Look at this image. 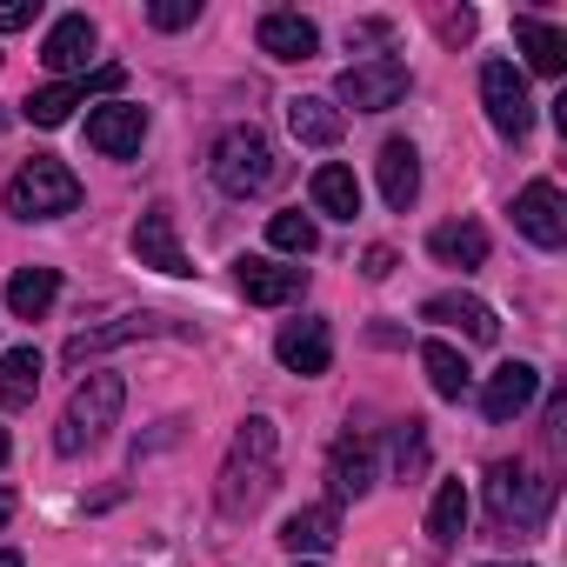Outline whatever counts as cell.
<instances>
[{"label": "cell", "instance_id": "cell-12", "mask_svg": "<svg viewBox=\"0 0 567 567\" xmlns=\"http://www.w3.org/2000/svg\"><path fill=\"white\" fill-rule=\"evenodd\" d=\"M141 141H147V107H134V101H101V107L87 114V147H101L107 161L141 154Z\"/></svg>", "mask_w": 567, "mask_h": 567}, {"label": "cell", "instance_id": "cell-35", "mask_svg": "<svg viewBox=\"0 0 567 567\" xmlns=\"http://www.w3.org/2000/svg\"><path fill=\"white\" fill-rule=\"evenodd\" d=\"M0 567H28V560H21V554H14V547H0Z\"/></svg>", "mask_w": 567, "mask_h": 567}, {"label": "cell", "instance_id": "cell-13", "mask_svg": "<svg viewBox=\"0 0 567 567\" xmlns=\"http://www.w3.org/2000/svg\"><path fill=\"white\" fill-rule=\"evenodd\" d=\"M94 48H101V28H94L87 14H61V21L48 28V41H41V61H48L61 81H81L87 61H94Z\"/></svg>", "mask_w": 567, "mask_h": 567}, {"label": "cell", "instance_id": "cell-4", "mask_svg": "<svg viewBox=\"0 0 567 567\" xmlns=\"http://www.w3.org/2000/svg\"><path fill=\"white\" fill-rule=\"evenodd\" d=\"M207 174H214L220 194L247 200V194H260V187L280 174V167H274V141H267L260 127H227V134L214 141V154H207Z\"/></svg>", "mask_w": 567, "mask_h": 567}, {"label": "cell", "instance_id": "cell-1", "mask_svg": "<svg viewBox=\"0 0 567 567\" xmlns=\"http://www.w3.org/2000/svg\"><path fill=\"white\" fill-rule=\"evenodd\" d=\"M267 494H274V421L254 414V421H240V434H234V447H227V467H220V514H254Z\"/></svg>", "mask_w": 567, "mask_h": 567}, {"label": "cell", "instance_id": "cell-36", "mask_svg": "<svg viewBox=\"0 0 567 567\" xmlns=\"http://www.w3.org/2000/svg\"><path fill=\"white\" fill-rule=\"evenodd\" d=\"M0 467H8V427H0Z\"/></svg>", "mask_w": 567, "mask_h": 567}, {"label": "cell", "instance_id": "cell-32", "mask_svg": "<svg viewBox=\"0 0 567 567\" xmlns=\"http://www.w3.org/2000/svg\"><path fill=\"white\" fill-rule=\"evenodd\" d=\"M34 14H41V0H0V34L34 28Z\"/></svg>", "mask_w": 567, "mask_h": 567}, {"label": "cell", "instance_id": "cell-24", "mask_svg": "<svg viewBox=\"0 0 567 567\" xmlns=\"http://www.w3.org/2000/svg\"><path fill=\"white\" fill-rule=\"evenodd\" d=\"M514 48L527 54V68H534V74H567V34H560V28H547V21L520 14V21H514Z\"/></svg>", "mask_w": 567, "mask_h": 567}, {"label": "cell", "instance_id": "cell-2", "mask_svg": "<svg viewBox=\"0 0 567 567\" xmlns=\"http://www.w3.org/2000/svg\"><path fill=\"white\" fill-rule=\"evenodd\" d=\"M121 408H127V381H121V374H107V368H94V374L68 394V414H61L54 447H61V454H87V447L121 421Z\"/></svg>", "mask_w": 567, "mask_h": 567}, {"label": "cell", "instance_id": "cell-33", "mask_svg": "<svg viewBox=\"0 0 567 567\" xmlns=\"http://www.w3.org/2000/svg\"><path fill=\"white\" fill-rule=\"evenodd\" d=\"M361 274H368V280H388V274H394V247H368Z\"/></svg>", "mask_w": 567, "mask_h": 567}, {"label": "cell", "instance_id": "cell-16", "mask_svg": "<svg viewBox=\"0 0 567 567\" xmlns=\"http://www.w3.org/2000/svg\"><path fill=\"white\" fill-rule=\"evenodd\" d=\"M254 41H260V54H274V61H315V54H321V28H315L308 14H288V8L260 14Z\"/></svg>", "mask_w": 567, "mask_h": 567}, {"label": "cell", "instance_id": "cell-22", "mask_svg": "<svg viewBox=\"0 0 567 567\" xmlns=\"http://www.w3.org/2000/svg\"><path fill=\"white\" fill-rule=\"evenodd\" d=\"M427 254L441 260V267H481L487 260V227L481 220H441L434 234H427Z\"/></svg>", "mask_w": 567, "mask_h": 567}, {"label": "cell", "instance_id": "cell-5", "mask_svg": "<svg viewBox=\"0 0 567 567\" xmlns=\"http://www.w3.org/2000/svg\"><path fill=\"white\" fill-rule=\"evenodd\" d=\"M487 507H494V527H540L554 507V481L527 461H501L487 481Z\"/></svg>", "mask_w": 567, "mask_h": 567}, {"label": "cell", "instance_id": "cell-37", "mask_svg": "<svg viewBox=\"0 0 567 567\" xmlns=\"http://www.w3.org/2000/svg\"><path fill=\"white\" fill-rule=\"evenodd\" d=\"M8 121H14V114H8V107H0V134H8Z\"/></svg>", "mask_w": 567, "mask_h": 567}, {"label": "cell", "instance_id": "cell-25", "mask_svg": "<svg viewBox=\"0 0 567 567\" xmlns=\"http://www.w3.org/2000/svg\"><path fill=\"white\" fill-rule=\"evenodd\" d=\"M421 368H427V388H434L441 401H467L474 368H467V354H461L454 341H427V348H421Z\"/></svg>", "mask_w": 567, "mask_h": 567}, {"label": "cell", "instance_id": "cell-6", "mask_svg": "<svg viewBox=\"0 0 567 567\" xmlns=\"http://www.w3.org/2000/svg\"><path fill=\"white\" fill-rule=\"evenodd\" d=\"M408 87H414L408 61L374 54V61H354V68L334 81V107H354V114H388V107H401V101H408Z\"/></svg>", "mask_w": 567, "mask_h": 567}, {"label": "cell", "instance_id": "cell-9", "mask_svg": "<svg viewBox=\"0 0 567 567\" xmlns=\"http://www.w3.org/2000/svg\"><path fill=\"white\" fill-rule=\"evenodd\" d=\"M514 227L534 240V247H567V200H560V187L554 181H527L520 194H514Z\"/></svg>", "mask_w": 567, "mask_h": 567}, {"label": "cell", "instance_id": "cell-19", "mask_svg": "<svg viewBox=\"0 0 567 567\" xmlns=\"http://www.w3.org/2000/svg\"><path fill=\"white\" fill-rule=\"evenodd\" d=\"M421 321H434V328H461L467 341H494L501 334V321H494V308L487 301H474V295H434V301H421Z\"/></svg>", "mask_w": 567, "mask_h": 567}, {"label": "cell", "instance_id": "cell-3", "mask_svg": "<svg viewBox=\"0 0 567 567\" xmlns=\"http://www.w3.org/2000/svg\"><path fill=\"white\" fill-rule=\"evenodd\" d=\"M74 207H81V181H74V167L54 161V154H34V161L8 181V214H14V220H61V214H74Z\"/></svg>", "mask_w": 567, "mask_h": 567}, {"label": "cell", "instance_id": "cell-29", "mask_svg": "<svg viewBox=\"0 0 567 567\" xmlns=\"http://www.w3.org/2000/svg\"><path fill=\"white\" fill-rule=\"evenodd\" d=\"M461 527H467V487H461V481H441L434 501H427V540H434V547H454Z\"/></svg>", "mask_w": 567, "mask_h": 567}, {"label": "cell", "instance_id": "cell-7", "mask_svg": "<svg viewBox=\"0 0 567 567\" xmlns=\"http://www.w3.org/2000/svg\"><path fill=\"white\" fill-rule=\"evenodd\" d=\"M481 107H487V121H494V134H501V141H520V134L534 127L527 74H520L514 61H487V68H481Z\"/></svg>", "mask_w": 567, "mask_h": 567}, {"label": "cell", "instance_id": "cell-14", "mask_svg": "<svg viewBox=\"0 0 567 567\" xmlns=\"http://www.w3.org/2000/svg\"><path fill=\"white\" fill-rule=\"evenodd\" d=\"M134 260H141V267H154V274H174V280H181V274H194V267H187V254H181V234H174V207H161V200H154V207L134 220Z\"/></svg>", "mask_w": 567, "mask_h": 567}, {"label": "cell", "instance_id": "cell-20", "mask_svg": "<svg viewBox=\"0 0 567 567\" xmlns=\"http://www.w3.org/2000/svg\"><path fill=\"white\" fill-rule=\"evenodd\" d=\"M288 127H295L301 147H334L348 134V114L328 94H301V101H288Z\"/></svg>", "mask_w": 567, "mask_h": 567}, {"label": "cell", "instance_id": "cell-18", "mask_svg": "<svg viewBox=\"0 0 567 567\" xmlns=\"http://www.w3.org/2000/svg\"><path fill=\"white\" fill-rule=\"evenodd\" d=\"M147 334H167V321H161V315H121V321H107V328H87V334L68 341V368H87L94 354L127 348V341H147Z\"/></svg>", "mask_w": 567, "mask_h": 567}, {"label": "cell", "instance_id": "cell-10", "mask_svg": "<svg viewBox=\"0 0 567 567\" xmlns=\"http://www.w3.org/2000/svg\"><path fill=\"white\" fill-rule=\"evenodd\" d=\"M234 288H240L254 308H288V301H301V288H308V267H280V260L247 254V260H234Z\"/></svg>", "mask_w": 567, "mask_h": 567}, {"label": "cell", "instance_id": "cell-38", "mask_svg": "<svg viewBox=\"0 0 567 567\" xmlns=\"http://www.w3.org/2000/svg\"><path fill=\"white\" fill-rule=\"evenodd\" d=\"M295 567H315V560H295Z\"/></svg>", "mask_w": 567, "mask_h": 567}, {"label": "cell", "instance_id": "cell-27", "mask_svg": "<svg viewBox=\"0 0 567 567\" xmlns=\"http://www.w3.org/2000/svg\"><path fill=\"white\" fill-rule=\"evenodd\" d=\"M315 207L321 214H334V220H354L361 214V181H354V167H341V161H328V167H315Z\"/></svg>", "mask_w": 567, "mask_h": 567}, {"label": "cell", "instance_id": "cell-31", "mask_svg": "<svg viewBox=\"0 0 567 567\" xmlns=\"http://www.w3.org/2000/svg\"><path fill=\"white\" fill-rule=\"evenodd\" d=\"M147 21H154L161 34H181V28H194V21H200V0H154Z\"/></svg>", "mask_w": 567, "mask_h": 567}, {"label": "cell", "instance_id": "cell-21", "mask_svg": "<svg viewBox=\"0 0 567 567\" xmlns=\"http://www.w3.org/2000/svg\"><path fill=\"white\" fill-rule=\"evenodd\" d=\"M328 474H334V494L341 501H361L374 487V441L368 434H341L334 454H328Z\"/></svg>", "mask_w": 567, "mask_h": 567}, {"label": "cell", "instance_id": "cell-34", "mask_svg": "<svg viewBox=\"0 0 567 567\" xmlns=\"http://www.w3.org/2000/svg\"><path fill=\"white\" fill-rule=\"evenodd\" d=\"M8 520H14V494H8V487H0V527H8Z\"/></svg>", "mask_w": 567, "mask_h": 567}, {"label": "cell", "instance_id": "cell-15", "mask_svg": "<svg viewBox=\"0 0 567 567\" xmlns=\"http://www.w3.org/2000/svg\"><path fill=\"white\" fill-rule=\"evenodd\" d=\"M534 394H540V368L507 361V368L487 374V388H481V414H487L494 427H507V421H520V414L534 408Z\"/></svg>", "mask_w": 567, "mask_h": 567}, {"label": "cell", "instance_id": "cell-26", "mask_svg": "<svg viewBox=\"0 0 567 567\" xmlns=\"http://www.w3.org/2000/svg\"><path fill=\"white\" fill-rule=\"evenodd\" d=\"M41 394V348H8L0 354V408H34Z\"/></svg>", "mask_w": 567, "mask_h": 567}, {"label": "cell", "instance_id": "cell-28", "mask_svg": "<svg viewBox=\"0 0 567 567\" xmlns=\"http://www.w3.org/2000/svg\"><path fill=\"white\" fill-rule=\"evenodd\" d=\"M54 295H61V274H54V267H21V274L8 280V308H14L21 321H41V315L54 308Z\"/></svg>", "mask_w": 567, "mask_h": 567}, {"label": "cell", "instance_id": "cell-11", "mask_svg": "<svg viewBox=\"0 0 567 567\" xmlns=\"http://www.w3.org/2000/svg\"><path fill=\"white\" fill-rule=\"evenodd\" d=\"M121 81H127L121 68H101V74H81V81H54V87H41V94H28V107H21V114H28L34 127H61V121H68V114H74V107H81L87 94H114Z\"/></svg>", "mask_w": 567, "mask_h": 567}, {"label": "cell", "instance_id": "cell-23", "mask_svg": "<svg viewBox=\"0 0 567 567\" xmlns=\"http://www.w3.org/2000/svg\"><path fill=\"white\" fill-rule=\"evenodd\" d=\"M414 194H421V154H414V141H388L381 147V200L408 214Z\"/></svg>", "mask_w": 567, "mask_h": 567}, {"label": "cell", "instance_id": "cell-17", "mask_svg": "<svg viewBox=\"0 0 567 567\" xmlns=\"http://www.w3.org/2000/svg\"><path fill=\"white\" fill-rule=\"evenodd\" d=\"M334 540H341V507H334V501L295 507L288 520H280V547H288L295 560H301V554H328Z\"/></svg>", "mask_w": 567, "mask_h": 567}, {"label": "cell", "instance_id": "cell-30", "mask_svg": "<svg viewBox=\"0 0 567 567\" xmlns=\"http://www.w3.org/2000/svg\"><path fill=\"white\" fill-rule=\"evenodd\" d=\"M267 240H274L280 254H301V260H308V254L321 247V227H315L308 214H274V220H267Z\"/></svg>", "mask_w": 567, "mask_h": 567}, {"label": "cell", "instance_id": "cell-8", "mask_svg": "<svg viewBox=\"0 0 567 567\" xmlns=\"http://www.w3.org/2000/svg\"><path fill=\"white\" fill-rule=\"evenodd\" d=\"M274 354H280V368H288V374L315 381V374L334 368V328L321 315H301V321H288V328L274 334Z\"/></svg>", "mask_w": 567, "mask_h": 567}]
</instances>
